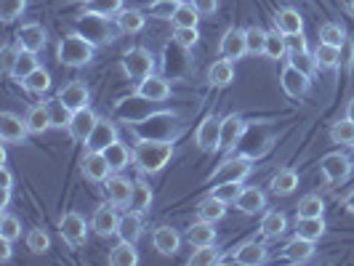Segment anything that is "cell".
Instances as JSON below:
<instances>
[{
  "label": "cell",
  "instance_id": "obj_43",
  "mask_svg": "<svg viewBox=\"0 0 354 266\" xmlns=\"http://www.w3.org/2000/svg\"><path fill=\"white\" fill-rule=\"evenodd\" d=\"M319 43H328V46H344L346 43V32H344V27L341 24H333V21H328V24H322L319 27Z\"/></svg>",
  "mask_w": 354,
  "mask_h": 266
},
{
  "label": "cell",
  "instance_id": "obj_23",
  "mask_svg": "<svg viewBox=\"0 0 354 266\" xmlns=\"http://www.w3.org/2000/svg\"><path fill=\"white\" fill-rule=\"evenodd\" d=\"M232 80H234V64H232V59L213 61L211 70H208V83L216 86V88H224V86H230Z\"/></svg>",
  "mask_w": 354,
  "mask_h": 266
},
{
  "label": "cell",
  "instance_id": "obj_12",
  "mask_svg": "<svg viewBox=\"0 0 354 266\" xmlns=\"http://www.w3.org/2000/svg\"><path fill=\"white\" fill-rule=\"evenodd\" d=\"M131 195H133V181H128L123 176H109L104 181V197L106 202L112 205H128L131 202Z\"/></svg>",
  "mask_w": 354,
  "mask_h": 266
},
{
  "label": "cell",
  "instance_id": "obj_58",
  "mask_svg": "<svg viewBox=\"0 0 354 266\" xmlns=\"http://www.w3.org/2000/svg\"><path fill=\"white\" fill-rule=\"evenodd\" d=\"M189 3L200 11V17H208V14H213L218 8V0H189Z\"/></svg>",
  "mask_w": 354,
  "mask_h": 266
},
{
  "label": "cell",
  "instance_id": "obj_7",
  "mask_svg": "<svg viewBox=\"0 0 354 266\" xmlns=\"http://www.w3.org/2000/svg\"><path fill=\"white\" fill-rule=\"evenodd\" d=\"M319 168H322V173L328 178V184H338V181H344L352 173V160L346 158L344 152H330V155L322 158Z\"/></svg>",
  "mask_w": 354,
  "mask_h": 266
},
{
  "label": "cell",
  "instance_id": "obj_9",
  "mask_svg": "<svg viewBox=\"0 0 354 266\" xmlns=\"http://www.w3.org/2000/svg\"><path fill=\"white\" fill-rule=\"evenodd\" d=\"M27 133H30L27 120H21L14 112H3L0 115V136H3L6 144H24L27 142Z\"/></svg>",
  "mask_w": 354,
  "mask_h": 266
},
{
  "label": "cell",
  "instance_id": "obj_42",
  "mask_svg": "<svg viewBox=\"0 0 354 266\" xmlns=\"http://www.w3.org/2000/svg\"><path fill=\"white\" fill-rule=\"evenodd\" d=\"M171 21H174V27H197V21H200V11H197L192 3H181Z\"/></svg>",
  "mask_w": 354,
  "mask_h": 266
},
{
  "label": "cell",
  "instance_id": "obj_30",
  "mask_svg": "<svg viewBox=\"0 0 354 266\" xmlns=\"http://www.w3.org/2000/svg\"><path fill=\"white\" fill-rule=\"evenodd\" d=\"M272 192L274 195H293L296 192V187H299V173L296 171H290V168H283V171H277L274 176H272Z\"/></svg>",
  "mask_w": 354,
  "mask_h": 266
},
{
  "label": "cell",
  "instance_id": "obj_31",
  "mask_svg": "<svg viewBox=\"0 0 354 266\" xmlns=\"http://www.w3.org/2000/svg\"><path fill=\"white\" fill-rule=\"evenodd\" d=\"M274 27L285 32V35H293V32H301L304 30V19L299 17L296 8H280L277 17H274Z\"/></svg>",
  "mask_w": 354,
  "mask_h": 266
},
{
  "label": "cell",
  "instance_id": "obj_1",
  "mask_svg": "<svg viewBox=\"0 0 354 266\" xmlns=\"http://www.w3.org/2000/svg\"><path fill=\"white\" fill-rule=\"evenodd\" d=\"M174 158V144L155 142V139H142L133 149V162L142 173H158Z\"/></svg>",
  "mask_w": 354,
  "mask_h": 266
},
{
  "label": "cell",
  "instance_id": "obj_24",
  "mask_svg": "<svg viewBox=\"0 0 354 266\" xmlns=\"http://www.w3.org/2000/svg\"><path fill=\"white\" fill-rule=\"evenodd\" d=\"M83 11L91 17H118L123 11V0H83Z\"/></svg>",
  "mask_w": 354,
  "mask_h": 266
},
{
  "label": "cell",
  "instance_id": "obj_60",
  "mask_svg": "<svg viewBox=\"0 0 354 266\" xmlns=\"http://www.w3.org/2000/svg\"><path fill=\"white\" fill-rule=\"evenodd\" d=\"M3 187H14V178H11V171L3 165Z\"/></svg>",
  "mask_w": 354,
  "mask_h": 266
},
{
  "label": "cell",
  "instance_id": "obj_26",
  "mask_svg": "<svg viewBox=\"0 0 354 266\" xmlns=\"http://www.w3.org/2000/svg\"><path fill=\"white\" fill-rule=\"evenodd\" d=\"M187 240H189V245H195V248H200V245H213L216 243V229H213L211 221H195L189 229H187Z\"/></svg>",
  "mask_w": 354,
  "mask_h": 266
},
{
  "label": "cell",
  "instance_id": "obj_3",
  "mask_svg": "<svg viewBox=\"0 0 354 266\" xmlns=\"http://www.w3.org/2000/svg\"><path fill=\"white\" fill-rule=\"evenodd\" d=\"M123 70L128 77L133 80H144L149 77L152 70H155V59L147 48H131V51L123 56Z\"/></svg>",
  "mask_w": 354,
  "mask_h": 266
},
{
  "label": "cell",
  "instance_id": "obj_2",
  "mask_svg": "<svg viewBox=\"0 0 354 266\" xmlns=\"http://www.w3.org/2000/svg\"><path fill=\"white\" fill-rule=\"evenodd\" d=\"M93 43L86 40L83 35H67L62 37V43H59V48H56V59L64 64V67H86L91 64V59H93Z\"/></svg>",
  "mask_w": 354,
  "mask_h": 266
},
{
  "label": "cell",
  "instance_id": "obj_17",
  "mask_svg": "<svg viewBox=\"0 0 354 266\" xmlns=\"http://www.w3.org/2000/svg\"><path fill=\"white\" fill-rule=\"evenodd\" d=\"M109 173H112V168H109V162H106L104 152H88V155L83 158V176L86 178L104 184L106 178H109Z\"/></svg>",
  "mask_w": 354,
  "mask_h": 266
},
{
  "label": "cell",
  "instance_id": "obj_47",
  "mask_svg": "<svg viewBox=\"0 0 354 266\" xmlns=\"http://www.w3.org/2000/svg\"><path fill=\"white\" fill-rule=\"evenodd\" d=\"M37 70V53L32 51H21L17 59V67H14V77L17 80H24L30 72Z\"/></svg>",
  "mask_w": 354,
  "mask_h": 266
},
{
  "label": "cell",
  "instance_id": "obj_46",
  "mask_svg": "<svg viewBox=\"0 0 354 266\" xmlns=\"http://www.w3.org/2000/svg\"><path fill=\"white\" fill-rule=\"evenodd\" d=\"M0 237L8 240V243H17L19 237H21V221H19L17 216L3 213V218H0Z\"/></svg>",
  "mask_w": 354,
  "mask_h": 266
},
{
  "label": "cell",
  "instance_id": "obj_8",
  "mask_svg": "<svg viewBox=\"0 0 354 266\" xmlns=\"http://www.w3.org/2000/svg\"><path fill=\"white\" fill-rule=\"evenodd\" d=\"M195 142L203 152H216L221 149V120H216L213 115H208L195 133Z\"/></svg>",
  "mask_w": 354,
  "mask_h": 266
},
{
  "label": "cell",
  "instance_id": "obj_56",
  "mask_svg": "<svg viewBox=\"0 0 354 266\" xmlns=\"http://www.w3.org/2000/svg\"><path fill=\"white\" fill-rule=\"evenodd\" d=\"M19 53H21L19 46H6V48H3V53H0V64H3V72H6V75H14Z\"/></svg>",
  "mask_w": 354,
  "mask_h": 266
},
{
  "label": "cell",
  "instance_id": "obj_57",
  "mask_svg": "<svg viewBox=\"0 0 354 266\" xmlns=\"http://www.w3.org/2000/svg\"><path fill=\"white\" fill-rule=\"evenodd\" d=\"M285 43H288V53L309 51V46H306V37H304L301 32H293V35H285Z\"/></svg>",
  "mask_w": 354,
  "mask_h": 266
},
{
  "label": "cell",
  "instance_id": "obj_33",
  "mask_svg": "<svg viewBox=\"0 0 354 266\" xmlns=\"http://www.w3.org/2000/svg\"><path fill=\"white\" fill-rule=\"evenodd\" d=\"M142 229H144V221H142V213L139 211H131L125 218H120V240H128V243H136L139 237H142Z\"/></svg>",
  "mask_w": 354,
  "mask_h": 266
},
{
  "label": "cell",
  "instance_id": "obj_49",
  "mask_svg": "<svg viewBox=\"0 0 354 266\" xmlns=\"http://www.w3.org/2000/svg\"><path fill=\"white\" fill-rule=\"evenodd\" d=\"M24 8H27V0H0V17L6 24L17 21L24 14Z\"/></svg>",
  "mask_w": 354,
  "mask_h": 266
},
{
  "label": "cell",
  "instance_id": "obj_53",
  "mask_svg": "<svg viewBox=\"0 0 354 266\" xmlns=\"http://www.w3.org/2000/svg\"><path fill=\"white\" fill-rule=\"evenodd\" d=\"M243 192V187H240V181H224V184H218V187H213V197H218V200H224V202H234L237 195Z\"/></svg>",
  "mask_w": 354,
  "mask_h": 266
},
{
  "label": "cell",
  "instance_id": "obj_25",
  "mask_svg": "<svg viewBox=\"0 0 354 266\" xmlns=\"http://www.w3.org/2000/svg\"><path fill=\"white\" fill-rule=\"evenodd\" d=\"M227 205H230V202H224V200H218V197L208 195L200 205H197V216H200L203 221L216 224V221H221V218L227 216Z\"/></svg>",
  "mask_w": 354,
  "mask_h": 266
},
{
  "label": "cell",
  "instance_id": "obj_41",
  "mask_svg": "<svg viewBox=\"0 0 354 266\" xmlns=\"http://www.w3.org/2000/svg\"><path fill=\"white\" fill-rule=\"evenodd\" d=\"M21 86L30 91V93H46V91L51 88V75L43 70V67H37L35 72H30V75L21 80Z\"/></svg>",
  "mask_w": 354,
  "mask_h": 266
},
{
  "label": "cell",
  "instance_id": "obj_5",
  "mask_svg": "<svg viewBox=\"0 0 354 266\" xmlns=\"http://www.w3.org/2000/svg\"><path fill=\"white\" fill-rule=\"evenodd\" d=\"M59 234L70 243V245H83L86 243V237H88V224H86V218L80 216V213H64L62 216V221H59Z\"/></svg>",
  "mask_w": 354,
  "mask_h": 266
},
{
  "label": "cell",
  "instance_id": "obj_28",
  "mask_svg": "<svg viewBox=\"0 0 354 266\" xmlns=\"http://www.w3.org/2000/svg\"><path fill=\"white\" fill-rule=\"evenodd\" d=\"M27 128H30V133H35V136H43L48 128H53L51 123V115H48V109L46 104H37V106H30V112H27Z\"/></svg>",
  "mask_w": 354,
  "mask_h": 266
},
{
  "label": "cell",
  "instance_id": "obj_20",
  "mask_svg": "<svg viewBox=\"0 0 354 266\" xmlns=\"http://www.w3.org/2000/svg\"><path fill=\"white\" fill-rule=\"evenodd\" d=\"M245 133V120L237 117V115H227L221 120V149L230 152L234 144L240 142V136Z\"/></svg>",
  "mask_w": 354,
  "mask_h": 266
},
{
  "label": "cell",
  "instance_id": "obj_39",
  "mask_svg": "<svg viewBox=\"0 0 354 266\" xmlns=\"http://www.w3.org/2000/svg\"><path fill=\"white\" fill-rule=\"evenodd\" d=\"M118 27H120V32H142L144 27V14L142 11H136V8H123L118 17Z\"/></svg>",
  "mask_w": 354,
  "mask_h": 266
},
{
  "label": "cell",
  "instance_id": "obj_35",
  "mask_svg": "<svg viewBox=\"0 0 354 266\" xmlns=\"http://www.w3.org/2000/svg\"><path fill=\"white\" fill-rule=\"evenodd\" d=\"M234 261H237V264H245V266L264 264V261H266V248L261 245V243H245L243 248L237 250Z\"/></svg>",
  "mask_w": 354,
  "mask_h": 266
},
{
  "label": "cell",
  "instance_id": "obj_59",
  "mask_svg": "<svg viewBox=\"0 0 354 266\" xmlns=\"http://www.w3.org/2000/svg\"><path fill=\"white\" fill-rule=\"evenodd\" d=\"M0 261H3V264L11 261V243L3 240V237H0Z\"/></svg>",
  "mask_w": 354,
  "mask_h": 266
},
{
  "label": "cell",
  "instance_id": "obj_54",
  "mask_svg": "<svg viewBox=\"0 0 354 266\" xmlns=\"http://www.w3.org/2000/svg\"><path fill=\"white\" fill-rule=\"evenodd\" d=\"M27 248L40 256V253H46V250L51 248V240H48V234L43 229H32L27 234Z\"/></svg>",
  "mask_w": 354,
  "mask_h": 266
},
{
  "label": "cell",
  "instance_id": "obj_11",
  "mask_svg": "<svg viewBox=\"0 0 354 266\" xmlns=\"http://www.w3.org/2000/svg\"><path fill=\"white\" fill-rule=\"evenodd\" d=\"M96 123H99V117L91 112L88 106L86 109H77L75 115H72L70 125H67V131H70V136L75 139V142H88V136L93 133V128H96Z\"/></svg>",
  "mask_w": 354,
  "mask_h": 266
},
{
  "label": "cell",
  "instance_id": "obj_10",
  "mask_svg": "<svg viewBox=\"0 0 354 266\" xmlns=\"http://www.w3.org/2000/svg\"><path fill=\"white\" fill-rule=\"evenodd\" d=\"M280 83H283V91L288 93V96L299 99V96H304V93L309 91V86H312V77L288 61V64L283 67V77H280Z\"/></svg>",
  "mask_w": 354,
  "mask_h": 266
},
{
  "label": "cell",
  "instance_id": "obj_19",
  "mask_svg": "<svg viewBox=\"0 0 354 266\" xmlns=\"http://www.w3.org/2000/svg\"><path fill=\"white\" fill-rule=\"evenodd\" d=\"M152 245H155V250L162 253V256H176L178 245H181V237H178V231L171 229V227H158L155 234H152Z\"/></svg>",
  "mask_w": 354,
  "mask_h": 266
},
{
  "label": "cell",
  "instance_id": "obj_6",
  "mask_svg": "<svg viewBox=\"0 0 354 266\" xmlns=\"http://www.w3.org/2000/svg\"><path fill=\"white\" fill-rule=\"evenodd\" d=\"M118 205H99L96 211H93V218H91V229L96 231L99 237H112V234H118L120 229V216L115 211Z\"/></svg>",
  "mask_w": 354,
  "mask_h": 266
},
{
  "label": "cell",
  "instance_id": "obj_16",
  "mask_svg": "<svg viewBox=\"0 0 354 266\" xmlns=\"http://www.w3.org/2000/svg\"><path fill=\"white\" fill-rule=\"evenodd\" d=\"M17 46L21 51H43V46H46V30L40 27V24H24L21 30L17 32Z\"/></svg>",
  "mask_w": 354,
  "mask_h": 266
},
{
  "label": "cell",
  "instance_id": "obj_37",
  "mask_svg": "<svg viewBox=\"0 0 354 266\" xmlns=\"http://www.w3.org/2000/svg\"><path fill=\"white\" fill-rule=\"evenodd\" d=\"M128 205H131V211H139V213L149 211V205H152V189H149L147 181H133V195H131Z\"/></svg>",
  "mask_w": 354,
  "mask_h": 266
},
{
  "label": "cell",
  "instance_id": "obj_4",
  "mask_svg": "<svg viewBox=\"0 0 354 266\" xmlns=\"http://www.w3.org/2000/svg\"><path fill=\"white\" fill-rule=\"evenodd\" d=\"M250 171H253V165H250V158H234V160H224L218 168H216V173L211 176L213 184H224V181H245L250 176Z\"/></svg>",
  "mask_w": 354,
  "mask_h": 266
},
{
  "label": "cell",
  "instance_id": "obj_40",
  "mask_svg": "<svg viewBox=\"0 0 354 266\" xmlns=\"http://www.w3.org/2000/svg\"><path fill=\"white\" fill-rule=\"evenodd\" d=\"M285 229H288V218H285L283 213L277 211L264 213V218H261V234L264 237H280Z\"/></svg>",
  "mask_w": 354,
  "mask_h": 266
},
{
  "label": "cell",
  "instance_id": "obj_21",
  "mask_svg": "<svg viewBox=\"0 0 354 266\" xmlns=\"http://www.w3.org/2000/svg\"><path fill=\"white\" fill-rule=\"evenodd\" d=\"M234 205H237L243 213H248V216H256V213H261L266 208V197H264V192H261V189L248 187V189H243V192L237 195Z\"/></svg>",
  "mask_w": 354,
  "mask_h": 266
},
{
  "label": "cell",
  "instance_id": "obj_32",
  "mask_svg": "<svg viewBox=\"0 0 354 266\" xmlns=\"http://www.w3.org/2000/svg\"><path fill=\"white\" fill-rule=\"evenodd\" d=\"M296 234L317 243L319 237L325 234V221H322V216H309V218L299 216V218H296Z\"/></svg>",
  "mask_w": 354,
  "mask_h": 266
},
{
  "label": "cell",
  "instance_id": "obj_44",
  "mask_svg": "<svg viewBox=\"0 0 354 266\" xmlns=\"http://www.w3.org/2000/svg\"><path fill=\"white\" fill-rule=\"evenodd\" d=\"M330 139L333 144H341V146H354V123L346 117L330 128Z\"/></svg>",
  "mask_w": 354,
  "mask_h": 266
},
{
  "label": "cell",
  "instance_id": "obj_29",
  "mask_svg": "<svg viewBox=\"0 0 354 266\" xmlns=\"http://www.w3.org/2000/svg\"><path fill=\"white\" fill-rule=\"evenodd\" d=\"M109 264L112 266H136L139 264V253L133 248V243L120 240L115 248L109 250Z\"/></svg>",
  "mask_w": 354,
  "mask_h": 266
},
{
  "label": "cell",
  "instance_id": "obj_36",
  "mask_svg": "<svg viewBox=\"0 0 354 266\" xmlns=\"http://www.w3.org/2000/svg\"><path fill=\"white\" fill-rule=\"evenodd\" d=\"M46 109H48V115H51V123H53V128H67L70 125V120H72V112L70 106L64 104L59 96L56 99H48L46 102Z\"/></svg>",
  "mask_w": 354,
  "mask_h": 266
},
{
  "label": "cell",
  "instance_id": "obj_50",
  "mask_svg": "<svg viewBox=\"0 0 354 266\" xmlns=\"http://www.w3.org/2000/svg\"><path fill=\"white\" fill-rule=\"evenodd\" d=\"M290 64H293V67H299L301 72H306L309 77H315V72L319 70L317 61H315V53H309V51L290 53Z\"/></svg>",
  "mask_w": 354,
  "mask_h": 266
},
{
  "label": "cell",
  "instance_id": "obj_45",
  "mask_svg": "<svg viewBox=\"0 0 354 266\" xmlns=\"http://www.w3.org/2000/svg\"><path fill=\"white\" fill-rule=\"evenodd\" d=\"M245 46H248V53L250 56H259V53H264L266 48V30L261 27H248L245 30Z\"/></svg>",
  "mask_w": 354,
  "mask_h": 266
},
{
  "label": "cell",
  "instance_id": "obj_15",
  "mask_svg": "<svg viewBox=\"0 0 354 266\" xmlns=\"http://www.w3.org/2000/svg\"><path fill=\"white\" fill-rule=\"evenodd\" d=\"M115 142H118V128H115V123H109V120H102V117H99V123H96L93 133L88 136L86 146H88V152H104L106 146Z\"/></svg>",
  "mask_w": 354,
  "mask_h": 266
},
{
  "label": "cell",
  "instance_id": "obj_63",
  "mask_svg": "<svg viewBox=\"0 0 354 266\" xmlns=\"http://www.w3.org/2000/svg\"><path fill=\"white\" fill-rule=\"evenodd\" d=\"M346 8H349V14L354 17V0H349V3H346Z\"/></svg>",
  "mask_w": 354,
  "mask_h": 266
},
{
  "label": "cell",
  "instance_id": "obj_61",
  "mask_svg": "<svg viewBox=\"0 0 354 266\" xmlns=\"http://www.w3.org/2000/svg\"><path fill=\"white\" fill-rule=\"evenodd\" d=\"M344 205H346V208H349V211L354 213V192H349V195H346V200H344Z\"/></svg>",
  "mask_w": 354,
  "mask_h": 266
},
{
  "label": "cell",
  "instance_id": "obj_51",
  "mask_svg": "<svg viewBox=\"0 0 354 266\" xmlns=\"http://www.w3.org/2000/svg\"><path fill=\"white\" fill-rule=\"evenodd\" d=\"M221 258H218V253L213 250V245H200V248L189 256V264L192 266H211V264H218Z\"/></svg>",
  "mask_w": 354,
  "mask_h": 266
},
{
  "label": "cell",
  "instance_id": "obj_48",
  "mask_svg": "<svg viewBox=\"0 0 354 266\" xmlns=\"http://www.w3.org/2000/svg\"><path fill=\"white\" fill-rule=\"evenodd\" d=\"M181 0H152L149 3V17L155 19H174Z\"/></svg>",
  "mask_w": 354,
  "mask_h": 266
},
{
  "label": "cell",
  "instance_id": "obj_34",
  "mask_svg": "<svg viewBox=\"0 0 354 266\" xmlns=\"http://www.w3.org/2000/svg\"><path fill=\"white\" fill-rule=\"evenodd\" d=\"M315 61H317L319 70H336L338 64H341V48L319 43L317 48H315Z\"/></svg>",
  "mask_w": 354,
  "mask_h": 266
},
{
  "label": "cell",
  "instance_id": "obj_14",
  "mask_svg": "<svg viewBox=\"0 0 354 266\" xmlns=\"http://www.w3.org/2000/svg\"><path fill=\"white\" fill-rule=\"evenodd\" d=\"M136 96H139V99H144V102H165V99L171 96V86H168V80L149 75V77L139 80Z\"/></svg>",
  "mask_w": 354,
  "mask_h": 266
},
{
  "label": "cell",
  "instance_id": "obj_64",
  "mask_svg": "<svg viewBox=\"0 0 354 266\" xmlns=\"http://www.w3.org/2000/svg\"><path fill=\"white\" fill-rule=\"evenodd\" d=\"M352 149H354V146H352Z\"/></svg>",
  "mask_w": 354,
  "mask_h": 266
},
{
  "label": "cell",
  "instance_id": "obj_55",
  "mask_svg": "<svg viewBox=\"0 0 354 266\" xmlns=\"http://www.w3.org/2000/svg\"><path fill=\"white\" fill-rule=\"evenodd\" d=\"M174 40H176L181 48H192V46H197V40H200V32H197V27H176Z\"/></svg>",
  "mask_w": 354,
  "mask_h": 266
},
{
  "label": "cell",
  "instance_id": "obj_22",
  "mask_svg": "<svg viewBox=\"0 0 354 266\" xmlns=\"http://www.w3.org/2000/svg\"><path fill=\"white\" fill-rule=\"evenodd\" d=\"M59 99L70 106L72 112L86 109V106H88V88H86L83 83L75 80V83H70V86H64V88L59 91Z\"/></svg>",
  "mask_w": 354,
  "mask_h": 266
},
{
  "label": "cell",
  "instance_id": "obj_13",
  "mask_svg": "<svg viewBox=\"0 0 354 266\" xmlns=\"http://www.w3.org/2000/svg\"><path fill=\"white\" fill-rule=\"evenodd\" d=\"M218 51L224 59H243L245 53H248V46H245V30H237V27H232L224 32L221 37V43H218Z\"/></svg>",
  "mask_w": 354,
  "mask_h": 266
},
{
  "label": "cell",
  "instance_id": "obj_18",
  "mask_svg": "<svg viewBox=\"0 0 354 266\" xmlns=\"http://www.w3.org/2000/svg\"><path fill=\"white\" fill-rule=\"evenodd\" d=\"M315 256V240H306V237H293L288 245H285V258L290 264H306L309 258Z\"/></svg>",
  "mask_w": 354,
  "mask_h": 266
},
{
  "label": "cell",
  "instance_id": "obj_38",
  "mask_svg": "<svg viewBox=\"0 0 354 266\" xmlns=\"http://www.w3.org/2000/svg\"><path fill=\"white\" fill-rule=\"evenodd\" d=\"M285 53H288V43H285V32H280L277 27L272 30V32H266V48H264V56L266 59H274V61H280Z\"/></svg>",
  "mask_w": 354,
  "mask_h": 266
},
{
  "label": "cell",
  "instance_id": "obj_62",
  "mask_svg": "<svg viewBox=\"0 0 354 266\" xmlns=\"http://www.w3.org/2000/svg\"><path fill=\"white\" fill-rule=\"evenodd\" d=\"M346 117H349V120L354 123V99L349 102V104H346Z\"/></svg>",
  "mask_w": 354,
  "mask_h": 266
},
{
  "label": "cell",
  "instance_id": "obj_52",
  "mask_svg": "<svg viewBox=\"0 0 354 266\" xmlns=\"http://www.w3.org/2000/svg\"><path fill=\"white\" fill-rule=\"evenodd\" d=\"M322 211H325V202H322L319 195H306L301 202H299V216H304V218H309V216H322Z\"/></svg>",
  "mask_w": 354,
  "mask_h": 266
},
{
  "label": "cell",
  "instance_id": "obj_27",
  "mask_svg": "<svg viewBox=\"0 0 354 266\" xmlns=\"http://www.w3.org/2000/svg\"><path fill=\"white\" fill-rule=\"evenodd\" d=\"M104 158L112 171H123V168H128V165L133 162V152H131L123 142H115L104 149Z\"/></svg>",
  "mask_w": 354,
  "mask_h": 266
}]
</instances>
